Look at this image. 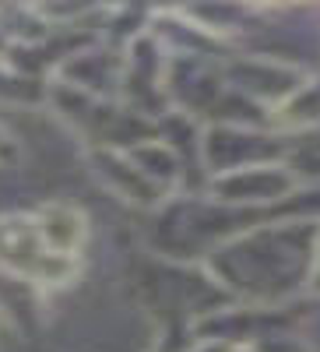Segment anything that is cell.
Listing matches in <instances>:
<instances>
[{"mask_svg": "<svg viewBox=\"0 0 320 352\" xmlns=\"http://www.w3.org/2000/svg\"><path fill=\"white\" fill-rule=\"evenodd\" d=\"M32 222H36V232L43 236V243L53 254L78 261V254L84 250V240H89V219H84L81 208L64 204V201H53L46 208H39V215Z\"/></svg>", "mask_w": 320, "mask_h": 352, "instance_id": "6da1fadb", "label": "cell"}]
</instances>
